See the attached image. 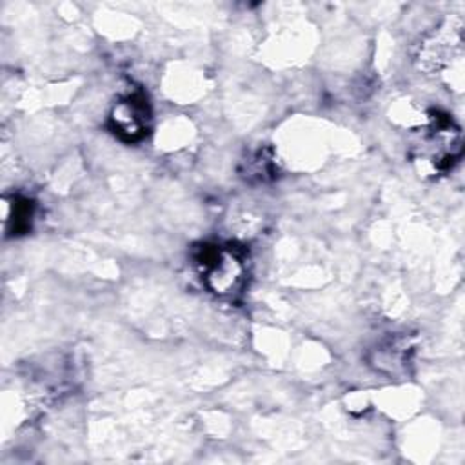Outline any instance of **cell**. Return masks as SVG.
Wrapping results in <instances>:
<instances>
[{
	"mask_svg": "<svg viewBox=\"0 0 465 465\" xmlns=\"http://www.w3.org/2000/svg\"><path fill=\"white\" fill-rule=\"evenodd\" d=\"M200 262H202V272L214 292H220V294L231 292L236 287L238 280L242 278V263L232 252L225 249L213 247L205 251Z\"/></svg>",
	"mask_w": 465,
	"mask_h": 465,
	"instance_id": "cell-1",
	"label": "cell"
},
{
	"mask_svg": "<svg viewBox=\"0 0 465 465\" xmlns=\"http://www.w3.org/2000/svg\"><path fill=\"white\" fill-rule=\"evenodd\" d=\"M145 107L134 100V98H127L125 102H120L114 109V127L120 133H127L131 138L142 133V127L145 124Z\"/></svg>",
	"mask_w": 465,
	"mask_h": 465,
	"instance_id": "cell-2",
	"label": "cell"
}]
</instances>
